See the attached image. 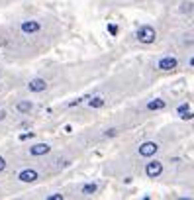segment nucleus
<instances>
[{
	"mask_svg": "<svg viewBox=\"0 0 194 200\" xmlns=\"http://www.w3.org/2000/svg\"><path fill=\"white\" fill-rule=\"evenodd\" d=\"M18 179L22 182H33V181L39 179V175H37V171H33V169H24V171L18 175Z\"/></svg>",
	"mask_w": 194,
	"mask_h": 200,
	"instance_id": "423d86ee",
	"label": "nucleus"
},
{
	"mask_svg": "<svg viewBox=\"0 0 194 200\" xmlns=\"http://www.w3.org/2000/svg\"><path fill=\"white\" fill-rule=\"evenodd\" d=\"M65 196L63 194H51V196H47V200H63Z\"/></svg>",
	"mask_w": 194,
	"mask_h": 200,
	"instance_id": "a211bd4d",
	"label": "nucleus"
},
{
	"mask_svg": "<svg viewBox=\"0 0 194 200\" xmlns=\"http://www.w3.org/2000/svg\"><path fill=\"white\" fill-rule=\"evenodd\" d=\"M161 173H163V163L161 161H149L145 165V175L149 179H157Z\"/></svg>",
	"mask_w": 194,
	"mask_h": 200,
	"instance_id": "f03ea898",
	"label": "nucleus"
},
{
	"mask_svg": "<svg viewBox=\"0 0 194 200\" xmlns=\"http://www.w3.org/2000/svg\"><path fill=\"white\" fill-rule=\"evenodd\" d=\"M49 151H51V147L47 143H37V145H33L32 149H29V153L35 155V157H39V155H47Z\"/></svg>",
	"mask_w": 194,
	"mask_h": 200,
	"instance_id": "6e6552de",
	"label": "nucleus"
},
{
	"mask_svg": "<svg viewBox=\"0 0 194 200\" xmlns=\"http://www.w3.org/2000/svg\"><path fill=\"white\" fill-rule=\"evenodd\" d=\"M32 137H33V131H28V133H22V136H20L22 141H26V139H32Z\"/></svg>",
	"mask_w": 194,
	"mask_h": 200,
	"instance_id": "2eb2a0df",
	"label": "nucleus"
},
{
	"mask_svg": "<svg viewBox=\"0 0 194 200\" xmlns=\"http://www.w3.org/2000/svg\"><path fill=\"white\" fill-rule=\"evenodd\" d=\"M165 106H167V102H165V100L155 98V100H151V102L147 104V110H149V112H155V110H163Z\"/></svg>",
	"mask_w": 194,
	"mask_h": 200,
	"instance_id": "1a4fd4ad",
	"label": "nucleus"
},
{
	"mask_svg": "<svg viewBox=\"0 0 194 200\" xmlns=\"http://www.w3.org/2000/svg\"><path fill=\"white\" fill-rule=\"evenodd\" d=\"M190 65H192V67H194V57H192V59H190Z\"/></svg>",
	"mask_w": 194,
	"mask_h": 200,
	"instance_id": "4be33fe9",
	"label": "nucleus"
},
{
	"mask_svg": "<svg viewBox=\"0 0 194 200\" xmlns=\"http://www.w3.org/2000/svg\"><path fill=\"white\" fill-rule=\"evenodd\" d=\"M96 190H98V184H96V182H88V184L83 187V194H94Z\"/></svg>",
	"mask_w": 194,
	"mask_h": 200,
	"instance_id": "f8f14e48",
	"label": "nucleus"
},
{
	"mask_svg": "<svg viewBox=\"0 0 194 200\" xmlns=\"http://www.w3.org/2000/svg\"><path fill=\"white\" fill-rule=\"evenodd\" d=\"M181 118H182V120H192L194 112H184V114H181Z\"/></svg>",
	"mask_w": 194,
	"mask_h": 200,
	"instance_id": "f3484780",
	"label": "nucleus"
},
{
	"mask_svg": "<svg viewBox=\"0 0 194 200\" xmlns=\"http://www.w3.org/2000/svg\"><path fill=\"white\" fill-rule=\"evenodd\" d=\"M108 32H110L112 35H118V26H114V24H110V26H108Z\"/></svg>",
	"mask_w": 194,
	"mask_h": 200,
	"instance_id": "dca6fc26",
	"label": "nucleus"
},
{
	"mask_svg": "<svg viewBox=\"0 0 194 200\" xmlns=\"http://www.w3.org/2000/svg\"><path fill=\"white\" fill-rule=\"evenodd\" d=\"M176 67H178V61H176L175 57H171V55L169 57H163L161 61H159V69L161 71H175Z\"/></svg>",
	"mask_w": 194,
	"mask_h": 200,
	"instance_id": "20e7f679",
	"label": "nucleus"
},
{
	"mask_svg": "<svg viewBox=\"0 0 194 200\" xmlns=\"http://www.w3.org/2000/svg\"><path fill=\"white\" fill-rule=\"evenodd\" d=\"M157 151H159V145L155 141H145V143L139 145V155H143V157H151Z\"/></svg>",
	"mask_w": 194,
	"mask_h": 200,
	"instance_id": "7ed1b4c3",
	"label": "nucleus"
},
{
	"mask_svg": "<svg viewBox=\"0 0 194 200\" xmlns=\"http://www.w3.org/2000/svg\"><path fill=\"white\" fill-rule=\"evenodd\" d=\"M184 112H188V102H182V104L176 108V114H178V116L184 114Z\"/></svg>",
	"mask_w": 194,
	"mask_h": 200,
	"instance_id": "ddd939ff",
	"label": "nucleus"
},
{
	"mask_svg": "<svg viewBox=\"0 0 194 200\" xmlns=\"http://www.w3.org/2000/svg\"><path fill=\"white\" fill-rule=\"evenodd\" d=\"M32 108H33V104H32L29 100H22V102H18V104H16V110H18L20 114H28Z\"/></svg>",
	"mask_w": 194,
	"mask_h": 200,
	"instance_id": "9d476101",
	"label": "nucleus"
},
{
	"mask_svg": "<svg viewBox=\"0 0 194 200\" xmlns=\"http://www.w3.org/2000/svg\"><path fill=\"white\" fill-rule=\"evenodd\" d=\"M41 29V24L35 20H28V22H22V32L24 33H37Z\"/></svg>",
	"mask_w": 194,
	"mask_h": 200,
	"instance_id": "39448f33",
	"label": "nucleus"
},
{
	"mask_svg": "<svg viewBox=\"0 0 194 200\" xmlns=\"http://www.w3.org/2000/svg\"><path fill=\"white\" fill-rule=\"evenodd\" d=\"M135 38H137L141 43H153L155 39H157V32H155L153 26H141V28L137 29Z\"/></svg>",
	"mask_w": 194,
	"mask_h": 200,
	"instance_id": "f257e3e1",
	"label": "nucleus"
},
{
	"mask_svg": "<svg viewBox=\"0 0 194 200\" xmlns=\"http://www.w3.org/2000/svg\"><path fill=\"white\" fill-rule=\"evenodd\" d=\"M88 106L90 108H102L104 106V98L102 96H92V98H88Z\"/></svg>",
	"mask_w": 194,
	"mask_h": 200,
	"instance_id": "9b49d317",
	"label": "nucleus"
},
{
	"mask_svg": "<svg viewBox=\"0 0 194 200\" xmlns=\"http://www.w3.org/2000/svg\"><path fill=\"white\" fill-rule=\"evenodd\" d=\"M4 116H6V112H4V110H0V120H4Z\"/></svg>",
	"mask_w": 194,
	"mask_h": 200,
	"instance_id": "412c9836",
	"label": "nucleus"
},
{
	"mask_svg": "<svg viewBox=\"0 0 194 200\" xmlns=\"http://www.w3.org/2000/svg\"><path fill=\"white\" fill-rule=\"evenodd\" d=\"M116 133H118V130L112 128V130H108V131H106V137H112V136H116Z\"/></svg>",
	"mask_w": 194,
	"mask_h": 200,
	"instance_id": "6ab92c4d",
	"label": "nucleus"
},
{
	"mask_svg": "<svg viewBox=\"0 0 194 200\" xmlns=\"http://www.w3.org/2000/svg\"><path fill=\"white\" fill-rule=\"evenodd\" d=\"M6 169V161H4V157H0V173H2Z\"/></svg>",
	"mask_w": 194,
	"mask_h": 200,
	"instance_id": "aec40b11",
	"label": "nucleus"
},
{
	"mask_svg": "<svg viewBox=\"0 0 194 200\" xmlns=\"http://www.w3.org/2000/svg\"><path fill=\"white\" fill-rule=\"evenodd\" d=\"M192 6H194L192 2H184V4L181 6V12H190V10H192Z\"/></svg>",
	"mask_w": 194,
	"mask_h": 200,
	"instance_id": "4468645a",
	"label": "nucleus"
},
{
	"mask_svg": "<svg viewBox=\"0 0 194 200\" xmlns=\"http://www.w3.org/2000/svg\"><path fill=\"white\" fill-rule=\"evenodd\" d=\"M28 88L32 92H43L47 88V83L43 79H33V80H29V85H28Z\"/></svg>",
	"mask_w": 194,
	"mask_h": 200,
	"instance_id": "0eeeda50",
	"label": "nucleus"
}]
</instances>
